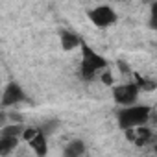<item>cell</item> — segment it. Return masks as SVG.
<instances>
[{
	"mask_svg": "<svg viewBox=\"0 0 157 157\" xmlns=\"http://www.w3.org/2000/svg\"><path fill=\"white\" fill-rule=\"evenodd\" d=\"M59 39H61L63 50H67V52H68V50H74L76 46H80V44H83L82 39H80V35L74 33V32H70V30H61Z\"/></svg>",
	"mask_w": 157,
	"mask_h": 157,
	"instance_id": "ba28073f",
	"label": "cell"
},
{
	"mask_svg": "<svg viewBox=\"0 0 157 157\" xmlns=\"http://www.w3.org/2000/svg\"><path fill=\"white\" fill-rule=\"evenodd\" d=\"M126 139H128L129 142H133L135 146H148V144L153 142L155 135H153V131H151L150 128L142 126V128H135V129L126 131Z\"/></svg>",
	"mask_w": 157,
	"mask_h": 157,
	"instance_id": "52a82bcc",
	"label": "cell"
},
{
	"mask_svg": "<svg viewBox=\"0 0 157 157\" xmlns=\"http://www.w3.org/2000/svg\"><path fill=\"white\" fill-rule=\"evenodd\" d=\"M24 100H26L24 89L19 83H10L4 89V94H2V107H11V105H17Z\"/></svg>",
	"mask_w": 157,
	"mask_h": 157,
	"instance_id": "8992f818",
	"label": "cell"
},
{
	"mask_svg": "<svg viewBox=\"0 0 157 157\" xmlns=\"http://www.w3.org/2000/svg\"><path fill=\"white\" fill-rule=\"evenodd\" d=\"M89 19H91V22H93L94 26H98V28H107V26L115 24L118 17H117L115 10H113L111 6L102 4V6H96L94 10L89 11Z\"/></svg>",
	"mask_w": 157,
	"mask_h": 157,
	"instance_id": "5b68a950",
	"label": "cell"
},
{
	"mask_svg": "<svg viewBox=\"0 0 157 157\" xmlns=\"http://www.w3.org/2000/svg\"><path fill=\"white\" fill-rule=\"evenodd\" d=\"M107 67V61L104 56L94 52L89 44H82V65H80V76L83 80H94V76L102 72Z\"/></svg>",
	"mask_w": 157,
	"mask_h": 157,
	"instance_id": "7a4b0ae2",
	"label": "cell"
},
{
	"mask_svg": "<svg viewBox=\"0 0 157 157\" xmlns=\"http://www.w3.org/2000/svg\"><path fill=\"white\" fill-rule=\"evenodd\" d=\"M155 153H157V144H155Z\"/></svg>",
	"mask_w": 157,
	"mask_h": 157,
	"instance_id": "5bb4252c",
	"label": "cell"
},
{
	"mask_svg": "<svg viewBox=\"0 0 157 157\" xmlns=\"http://www.w3.org/2000/svg\"><path fill=\"white\" fill-rule=\"evenodd\" d=\"M57 124H59L57 120H50V122H46V124H44V126H43L41 129H43V131H44L46 135H52V133H54V129L57 128Z\"/></svg>",
	"mask_w": 157,
	"mask_h": 157,
	"instance_id": "7c38bea8",
	"label": "cell"
},
{
	"mask_svg": "<svg viewBox=\"0 0 157 157\" xmlns=\"http://www.w3.org/2000/svg\"><path fill=\"white\" fill-rule=\"evenodd\" d=\"M139 85L135 82L131 83H122V85H117L113 89V98L117 104H120L122 107H129V105H135L137 98H139Z\"/></svg>",
	"mask_w": 157,
	"mask_h": 157,
	"instance_id": "277c9868",
	"label": "cell"
},
{
	"mask_svg": "<svg viewBox=\"0 0 157 157\" xmlns=\"http://www.w3.org/2000/svg\"><path fill=\"white\" fill-rule=\"evenodd\" d=\"M148 24H150L151 30L157 32V2H153L151 8H150V21H148Z\"/></svg>",
	"mask_w": 157,
	"mask_h": 157,
	"instance_id": "8fae6325",
	"label": "cell"
},
{
	"mask_svg": "<svg viewBox=\"0 0 157 157\" xmlns=\"http://www.w3.org/2000/svg\"><path fill=\"white\" fill-rule=\"evenodd\" d=\"M151 107L150 105H129V107H122L117 113V120H118V128L124 131L135 129V128H142L150 122L151 118Z\"/></svg>",
	"mask_w": 157,
	"mask_h": 157,
	"instance_id": "6da1fadb",
	"label": "cell"
},
{
	"mask_svg": "<svg viewBox=\"0 0 157 157\" xmlns=\"http://www.w3.org/2000/svg\"><path fill=\"white\" fill-rule=\"evenodd\" d=\"M24 140H28L30 148L33 150V153L37 157H46V151H48V135L41 129V128H26L24 133H22Z\"/></svg>",
	"mask_w": 157,
	"mask_h": 157,
	"instance_id": "3957f363",
	"label": "cell"
},
{
	"mask_svg": "<svg viewBox=\"0 0 157 157\" xmlns=\"http://www.w3.org/2000/svg\"><path fill=\"white\" fill-rule=\"evenodd\" d=\"M100 80H102L104 83H107V85H113V76H111V72H109V70L102 72V76H100Z\"/></svg>",
	"mask_w": 157,
	"mask_h": 157,
	"instance_id": "4fadbf2b",
	"label": "cell"
},
{
	"mask_svg": "<svg viewBox=\"0 0 157 157\" xmlns=\"http://www.w3.org/2000/svg\"><path fill=\"white\" fill-rule=\"evenodd\" d=\"M19 144V137L13 135H0V155L8 157Z\"/></svg>",
	"mask_w": 157,
	"mask_h": 157,
	"instance_id": "30bf717a",
	"label": "cell"
},
{
	"mask_svg": "<svg viewBox=\"0 0 157 157\" xmlns=\"http://www.w3.org/2000/svg\"><path fill=\"white\" fill-rule=\"evenodd\" d=\"M85 153V142L82 139H74L63 148V157H83Z\"/></svg>",
	"mask_w": 157,
	"mask_h": 157,
	"instance_id": "9c48e42d",
	"label": "cell"
}]
</instances>
